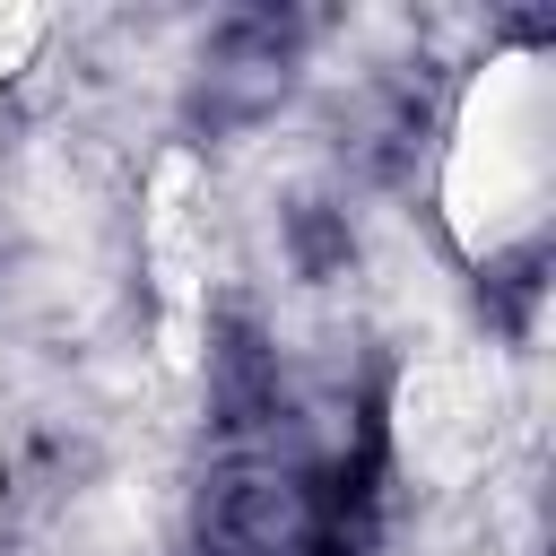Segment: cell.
<instances>
[{"mask_svg": "<svg viewBox=\"0 0 556 556\" xmlns=\"http://www.w3.org/2000/svg\"><path fill=\"white\" fill-rule=\"evenodd\" d=\"M278 235H287V261H295V278H339L348 269V252H356V235H348V208L339 200H287V217H278Z\"/></svg>", "mask_w": 556, "mask_h": 556, "instance_id": "obj_4", "label": "cell"}, {"mask_svg": "<svg viewBox=\"0 0 556 556\" xmlns=\"http://www.w3.org/2000/svg\"><path fill=\"white\" fill-rule=\"evenodd\" d=\"M278 348L252 330V321H217L208 330V417L235 434V443H252V434H269L278 426Z\"/></svg>", "mask_w": 556, "mask_h": 556, "instance_id": "obj_3", "label": "cell"}, {"mask_svg": "<svg viewBox=\"0 0 556 556\" xmlns=\"http://www.w3.org/2000/svg\"><path fill=\"white\" fill-rule=\"evenodd\" d=\"M321 530L330 521H321V495H313L304 469L235 460L200 495V547L208 556H304Z\"/></svg>", "mask_w": 556, "mask_h": 556, "instance_id": "obj_1", "label": "cell"}, {"mask_svg": "<svg viewBox=\"0 0 556 556\" xmlns=\"http://www.w3.org/2000/svg\"><path fill=\"white\" fill-rule=\"evenodd\" d=\"M304 556H356V547H348V539H339V530H321V539H313V547H304Z\"/></svg>", "mask_w": 556, "mask_h": 556, "instance_id": "obj_5", "label": "cell"}, {"mask_svg": "<svg viewBox=\"0 0 556 556\" xmlns=\"http://www.w3.org/2000/svg\"><path fill=\"white\" fill-rule=\"evenodd\" d=\"M295 17H226L200 61V113L208 122H261L295 78Z\"/></svg>", "mask_w": 556, "mask_h": 556, "instance_id": "obj_2", "label": "cell"}]
</instances>
